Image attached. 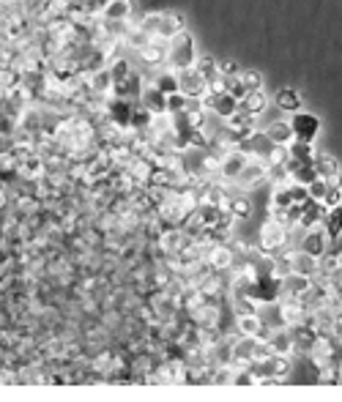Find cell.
Segmentation results:
<instances>
[{
  "instance_id": "20",
  "label": "cell",
  "mask_w": 342,
  "mask_h": 402,
  "mask_svg": "<svg viewBox=\"0 0 342 402\" xmlns=\"http://www.w3.org/2000/svg\"><path fill=\"white\" fill-rule=\"evenodd\" d=\"M266 107H269V96H266V91H263V88L249 91V93H247V99L241 102V110H244V113H249V115H260Z\"/></svg>"
},
{
  "instance_id": "33",
  "label": "cell",
  "mask_w": 342,
  "mask_h": 402,
  "mask_svg": "<svg viewBox=\"0 0 342 402\" xmlns=\"http://www.w3.org/2000/svg\"><path fill=\"white\" fill-rule=\"evenodd\" d=\"M340 200H342V189L332 187V189H329V195H326V200H323V205H326V208H337Z\"/></svg>"
},
{
  "instance_id": "10",
  "label": "cell",
  "mask_w": 342,
  "mask_h": 402,
  "mask_svg": "<svg viewBox=\"0 0 342 402\" xmlns=\"http://www.w3.org/2000/svg\"><path fill=\"white\" fill-rule=\"evenodd\" d=\"M266 181V162L260 159H249V165L241 170V176L236 178L239 189H258Z\"/></svg>"
},
{
  "instance_id": "24",
  "label": "cell",
  "mask_w": 342,
  "mask_h": 402,
  "mask_svg": "<svg viewBox=\"0 0 342 402\" xmlns=\"http://www.w3.org/2000/svg\"><path fill=\"white\" fill-rule=\"evenodd\" d=\"M288 159H291V162H313V159H315L313 143H304V140H293V143L288 145Z\"/></svg>"
},
{
  "instance_id": "16",
  "label": "cell",
  "mask_w": 342,
  "mask_h": 402,
  "mask_svg": "<svg viewBox=\"0 0 342 402\" xmlns=\"http://www.w3.org/2000/svg\"><path fill=\"white\" fill-rule=\"evenodd\" d=\"M263 134H266V140H269L271 145H282V148H288V145L293 143L291 121H274V123H269V129H266Z\"/></svg>"
},
{
  "instance_id": "22",
  "label": "cell",
  "mask_w": 342,
  "mask_h": 402,
  "mask_svg": "<svg viewBox=\"0 0 342 402\" xmlns=\"http://www.w3.org/2000/svg\"><path fill=\"white\" fill-rule=\"evenodd\" d=\"M313 165H315L318 178H334V176L340 173V162H337L334 156H329V154H318V156L313 159Z\"/></svg>"
},
{
  "instance_id": "23",
  "label": "cell",
  "mask_w": 342,
  "mask_h": 402,
  "mask_svg": "<svg viewBox=\"0 0 342 402\" xmlns=\"http://www.w3.org/2000/svg\"><path fill=\"white\" fill-rule=\"evenodd\" d=\"M225 211L230 213V219H233V222H244V219H249V211H252V205H249V200H247V198H239V195H233V198H228Z\"/></svg>"
},
{
  "instance_id": "14",
  "label": "cell",
  "mask_w": 342,
  "mask_h": 402,
  "mask_svg": "<svg viewBox=\"0 0 342 402\" xmlns=\"http://www.w3.org/2000/svg\"><path fill=\"white\" fill-rule=\"evenodd\" d=\"M280 282H282V293H288V296L296 298V301L304 298V296L313 290V276H304V274H293V271H291V274H285Z\"/></svg>"
},
{
  "instance_id": "27",
  "label": "cell",
  "mask_w": 342,
  "mask_h": 402,
  "mask_svg": "<svg viewBox=\"0 0 342 402\" xmlns=\"http://www.w3.org/2000/svg\"><path fill=\"white\" fill-rule=\"evenodd\" d=\"M329 181L326 178H315L313 184H307V198L313 202H323L326 200V195H329Z\"/></svg>"
},
{
  "instance_id": "13",
  "label": "cell",
  "mask_w": 342,
  "mask_h": 402,
  "mask_svg": "<svg viewBox=\"0 0 342 402\" xmlns=\"http://www.w3.org/2000/svg\"><path fill=\"white\" fill-rule=\"evenodd\" d=\"M140 107H145L151 115H164V113H167V96H164L156 85L145 82V88H143V93H140Z\"/></svg>"
},
{
  "instance_id": "18",
  "label": "cell",
  "mask_w": 342,
  "mask_h": 402,
  "mask_svg": "<svg viewBox=\"0 0 342 402\" xmlns=\"http://www.w3.org/2000/svg\"><path fill=\"white\" fill-rule=\"evenodd\" d=\"M41 176H44V159H41V154H33L27 159H19V178L38 181Z\"/></svg>"
},
{
  "instance_id": "32",
  "label": "cell",
  "mask_w": 342,
  "mask_h": 402,
  "mask_svg": "<svg viewBox=\"0 0 342 402\" xmlns=\"http://www.w3.org/2000/svg\"><path fill=\"white\" fill-rule=\"evenodd\" d=\"M217 71H219L222 77H228V80H230V77H239L244 69H241L236 60H222V63H217Z\"/></svg>"
},
{
  "instance_id": "29",
  "label": "cell",
  "mask_w": 342,
  "mask_h": 402,
  "mask_svg": "<svg viewBox=\"0 0 342 402\" xmlns=\"http://www.w3.org/2000/svg\"><path fill=\"white\" fill-rule=\"evenodd\" d=\"M195 69L203 74V77H214L217 74V60L211 58V55H197V60H195Z\"/></svg>"
},
{
  "instance_id": "15",
  "label": "cell",
  "mask_w": 342,
  "mask_h": 402,
  "mask_svg": "<svg viewBox=\"0 0 342 402\" xmlns=\"http://www.w3.org/2000/svg\"><path fill=\"white\" fill-rule=\"evenodd\" d=\"M88 82H90V93L93 96H110L112 93V88H115V80H112V74H110V66H104V69H99V71H90V77H88Z\"/></svg>"
},
{
  "instance_id": "6",
  "label": "cell",
  "mask_w": 342,
  "mask_h": 402,
  "mask_svg": "<svg viewBox=\"0 0 342 402\" xmlns=\"http://www.w3.org/2000/svg\"><path fill=\"white\" fill-rule=\"evenodd\" d=\"M137 58L145 69H162L167 66V41H159V38H151L143 49H137Z\"/></svg>"
},
{
  "instance_id": "28",
  "label": "cell",
  "mask_w": 342,
  "mask_h": 402,
  "mask_svg": "<svg viewBox=\"0 0 342 402\" xmlns=\"http://www.w3.org/2000/svg\"><path fill=\"white\" fill-rule=\"evenodd\" d=\"M228 93H230V96H233V99H236L239 104H241V102L247 99V93H249V88L244 85V80H241V74H239V77H230V80H228Z\"/></svg>"
},
{
  "instance_id": "34",
  "label": "cell",
  "mask_w": 342,
  "mask_h": 402,
  "mask_svg": "<svg viewBox=\"0 0 342 402\" xmlns=\"http://www.w3.org/2000/svg\"><path fill=\"white\" fill-rule=\"evenodd\" d=\"M337 208H340V211H342V200H340V205H337Z\"/></svg>"
},
{
  "instance_id": "8",
  "label": "cell",
  "mask_w": 342,
  "mask_h": 402,
  "mask_svg": "<svg viewBox=\"0 0 342 402\" xmlns=\"http://www.w3.org/2000/svg\"><path fill=\"white\" fill-rule=\"evenodd\" d=\"M282 257H285V263H288V268L293 271V274H304V276H315L318 271H321V265H318V257H313V255H307V252H302V249H296V252H282Z\"/></svg>"
},
{
  "instance_id": "9",
  "label": "cell",
  "mask_w": 342,
  "mask_h": 402,
  "mask_svg": "<svg viewBox=\"0 0 342 402\" xmlns=\"http://www.w3.org/2000/svg\"><path fill=\"white\" fill-rule=\"evenodd\" d=\"M326 241H329V235H326L323 224H318V227H310V230H304V235H302V246H299V249L321 260V257L326 255Z\"/></svg>"
},
{
  "instance_id": "1",
  "label": "cell",
  "mask_w": 342,
  "mask_h": 402,
  "mask_svg": "<svg viewBox=\"0 0 342 402\" xmlns=\"http://www.w3.org/2000/svg\"><path fill=\"white\" fill-rule=\"evenodd\" d=\"M197 60V44H195V36L189 30H184L181 36H175L170 44H167V66L173 71H184V69H192Z\"/></svg>"
},
{
  "instance_id": "30",
  "label": "cell",
  "mask_w": 342,
  "mask_h": 402,
  "mask_svg": "<svg viewBox=\"0 0 342 402\" xmlns=\"http://www.w3.org/2000/svg\"><path fill=\"white\" fill-rule=\"evenodd\" d=\"M189 104H192V99H186L184 93H173V96H167V115H173V113H184Z\"/></svg>"
},
{
  "instance_id": "4",
  "label": "cell",
  "mask_w": 342,
  "mask_h": 402,
  "mask_svg": "<svg viewBox=\"0 0 342 402\" xmlns=\"http://www.w3.org/2000/svg\"><path fill=\"white\" fill-rule=\"evenodd\" d=\"M178 91L186 96V99H203L206 96V91H208V77H203L195 66L192 69H184V71H178Z\"/></svg>"
},
{
  "instance_id": "5",
  "label": "cell",
  "mask_w": 342,
  "mask_h": 402,
  "mask_svg": "<svg viewBox=\"0 0 342 402\" xmlns=\"http://www.w3.org/2000/svg\"><path fill=\"white\" fill-rule=\"evenodd\" d=\"M291 129H293V140H304V143H315L318 132H321V121L315 113H302L296 110L291 118Z\"/></svg>"
},
{
  "instance_id": "31",
  "label": "cell",
  "mask_w": 342,
  "mask_h": 402,
  "mask_svg": "<svg viewBox=\"0 0 342 402\" xmlns=\"http://www.w3.org/2000/svg\"><path fill=\"white\" fill-rule=\"evenodd\" d=\"M241 80H244V85H247L249 91L263 88V77H260V71H255V69H244V71H241Z\"/></svg>"
},
{
  "instance_id": "11",
  "label": "cell",
  "mask_w": 342,
  "mask_h": 402,
  "mask_svg": "<svg viewBox=\"0 0 342 402\" xmlns=\"http://www.w3.org/2000/svg\"><path fill=\"white\" fill-rule=\"evenodd\" d=\"M208 265H211V271H228V268H233V263H236V255H233V249L230 246H225V244H214V246H208L206 249V257H203Z\"/></svg>"
},
{
  "instance_id": "19",
  "label": "cell",
  "mask_w": 342,
  "mask_h": 402,
  "mask_svg": "<svg viewBox=\"0 0 342 402\" xmlns=\"http://www.w3.org/2000/svg\"><path fill=\"white\" fill-rule=\"evenodd\" d=\"M274 104H277L282 113H296V110H302V96H299V91H293V88H280V91L274 93Z\"/></svg>"
},
{
  "instance_id": "21",
  "label": "cell",
  "mask_w": 342,
  "mask_h": 402,
  "mask_svg": "<svg viewBox=\"0 0 342 402\" xmlns=\"http://www.w3.org/2000/svg\"><path fill=\"white\" fill-rule=\"evenodd\" d=\"M110 74H112V80H115V85H123V82H129L132 77H134V69H132V63H129V58H115V60H110Z\"/></svg>"
},
{
  "instance_id": "3",
  "label": "cell",
  "mask_w": 342,
  "mask_h": 402,
  "mask_svg": "<svg viewBox=\"0 0 342 402\" xmlns=\"http://www.w3.org/2000/svg\"><path fill=\"white\" fill-rule=\"evenodd\" d=\"M249 154L247 151H241V148H228V154L225 156H219V178L222 181H228V184H236V178L241 176V170L249 165Z\"/></svg>"
},
{
  "instance_id": "12",
  "label": "cell",
  "mask_w": 342,
  "mask_h": 402,
  "mask_svg": "<svg viewBox=\"0 0 342 402\" xmlns=\"http://www.w3.org/2000/svg\"><path fill=\"white\" fill-rule=\"evenodd\" d=\"M134 14V3L132 0H107L99 8V16L104 22H129Z\"/></svg>"
},
{
  "instance_id": "25",
  "label": "cell",
  "mask_w": 342,
  "mask_h": 402,
  "mask_svg": "<svg viewBox=\"0 0 342 402\" xmlns=\"http://www.w3.org/2000/svg\"><path fill=\"white\" fill-rule=\"evenodd\" d=\"M323 230L329 235V241H337L342 235V211L340 208H329L323 216Z\"/></svg>"
},
{
  "instance_id": "26",
  "label": "cell",
  "mask_w": 342,
  "mask_h": 402,
  "mask_svg": "<svg viewBox=\"0 0 342 402\" xmlns=\"http://www.w3.org/2000/svg\"><path fill=\"white\" fill-rule=\"evenodd\" d=\"M280 318H282V326H299L304 320V307H299L293 298V304H282Z\"/></svg>"
},
{
  "instance_id": "17",
  "label": "cell",
  "mask_w": 342,
  "mask_h": 402,
  "mask_svg": "<svg viewBox=\"0 0 342 402\" xmlns=\"http://www.w3.org/2000/svg\"><path fill=\"white\" fill-rule=\"evenodd\" d=\"M151 85H156L164 96H173V93H181L178 91V71H173L170 66L164 69H156V74H154V80H151Z\"/></svg>"
},
{
  "instance_id": "2",
  "label": "cell",
  "mask_w": 342,
  "mask_h": 402,
  "mask_svg": "<svg viewBox=\"0 0 342 402\" xmlns=\"http://www.w3.org/2000/svg\"><path fill=\"white\" fill-rule=\"evenodd\" d=\"M288 244H291V230L285 227V224H280V222H266L263 227H260V235H258V249H260V255H266V257H274V255H282L285 249H288Z\"/></svg>"
},
{
  "instance_id": "7",
  "label": "cell",
  "mask_w": 342,
  "mask_h": 402,
  "mask_svg": "<svg viewBox=\"0 0 342 402\" xmlns=\"http://www.w3.org/2000/svg\"><path fill=\"white\" fill-rule=\"evenodd\" d=\"M186 30V22H184V16L178 14V11H162V19H159V27H156V36L154 38H159V41H173L175 36H181Z\"/></svg>"
}]
</instances>
